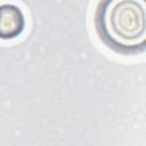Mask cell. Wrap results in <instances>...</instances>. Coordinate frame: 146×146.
Returning a JSON list of instances; mask_svg holds the SVG:
<instances>
[{
    "label": "cell",
    "mask_w": 146,
    "mask_h": 146,
    "mask_svg": "<svg viewBox=\"0 0 146 146\" xmlns=\"http://www.w3.org/2000/svg\"><path fill=\"white\" fill-rule=\"evenodd\" d=\"M145 0H99L94 24L99 40L121 55L144 51L146 41Z\"/></svg>",
    "instance_id": "cell-1"
},
{
    "label": "cell",
    "mask_w": 146,
    "mask_h": 146,
    "mask_svg": "<svg viewBox=\"0 0 146 146\" xmlns=\"http://www.w3.org/2000/svg\"><path fill=\"white\" fill-rule=\"evenodd\" d=\"M25 16L22 9L15 5L5 2L0 5V39H15L24 31Z\"/></svg>",
    "instance_id": "cell-2"
}]
</instances>
